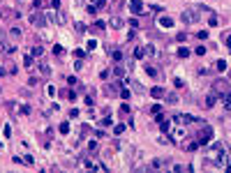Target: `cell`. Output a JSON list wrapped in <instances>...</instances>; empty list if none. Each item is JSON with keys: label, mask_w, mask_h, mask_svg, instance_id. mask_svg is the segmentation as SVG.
<instances>
[{"label": "cell", "mask_w": 231, "mask_h": 173, "mask_svg": "<svg viewBox=\"0 0 231 173\" xmlns=\"http://www.w3.org/2000/svg\"><path fill=\"white\" fill-rule=\"evenodd\" d=\"M199 12H201V7L196 5V7H189V9H185L183 14H180V19H183V23H196L199 21Z\"/></svg>", "instance_id": "cell-1"}, {"label": "cell", "mask_w": 231, "mask_h": 173, "mask_svg": "<svg viewBox=\"0 0 231 173\" xmlns=\"http://www.w3.org/2000/svg\"><path fill=\"white\" fill-rule=\"evenodd\" d=\"M213 92L215 95H226V92H231V83L226 79H215L213 81Z\"/></svg>", "instance_id": "cell-2"}, {"label": "cell", "mask_w": 231, "mask_h": 173, "mask_svg": "<svg viewBox=\"0 0 231 173\" xmlns=\"http://www.w3.org/2000/svg\"><path fill=\"white\" fill-rule=\"evenodd\" d=\"M30 23H32L35 28H44V26L49 23V16L42 14V12H35V14L30 16Z\"/></svg>", "instance_id": "cell-3"}, {"label": "cell", "mask_w": 231, "mask_h": 173, "mask_svg": "<svg viewBox=\"0 0 231 173\" xmlns=\"http://www.w3.org/2000/svg\"><path fill=\"white\" fill-rule=\"evenodd\" d=\"M164 166H171V159H167V157L152 159V162H150V166H148V168H164Z\"/></svg>", "instance_id": "cell-4"}, {"label": "cell", "mask_w": 231, "mask_h": 173, "mask_svg": "<svg viewBox=\"0 0 231 173\" xmlns=\"http://www.w3.org/2000/svg\"><path fill=\"white\" fill-rule=\"evenodd\" d=\"M130 12L132 14H143V2L141 0H132L130 2Z\"/></svg>", "instance_id": "cell-5"}, {"label": "cell", "mask_w": 231, "mask_h": 173, "mask_svg": "<svg viewBox=\"0 0 231 173\" xmlns=\"http://www.w3.org/2000/svg\"><path fill=\"white\" fill-rule=\"evenodd\" d=\"M210 136H213V129H210V127H206V129L199 134V139H196V141H199V146H201V143H208Z\"/></svg>", "instance_id": "cell-6"}, {"label": "cell", "mask_w": 231, "mask_h": 173, "mask_svg": "<svg viewBox=\"0 0 231 173\" xmlns=\"http://www.w3.org/2000/svg\"><path fill=\"white\" fill-rule=\"evenodd\" d=\"M157 23H160L162 28H171V26H173V19H171V16H167V14H162V16L157 19Z\"/></svg>", "instance_id": "cell-7"}, {"label": "cell", "mask_w": 231, "mask_h": 173, "mask_svg": "<svg viewBox=\"0 0 231 173\" xmlns=\"http://www.w3.org/2000/svg\"><path fill=\"white\" fill-rule=\"evenodd\" d=\"M0 16H2V19H16V16H19V12H12V9H0Z\"/></svg>", "instance_id": "cell-8"}, {"label": "cell", "mask_w": 231, "mask_h": 173, "mask_svg": "<svg viewBox=\"0 0 231 173\" xmlns=\"http://www.w3.org/2000/svg\"><path fill=\"white\" fill-rule=\"evenodd\" d=\"M109 26L118 30V28H123V19H120V16H113V19H111V23H109Z\"/></svg>", "instance_id": "cell-9"}, {"label": "cell", "mask_w": 231, "mask_h": 173, "mask_svg": "<svg viewBox=\"0 0 231 173\" xmlns=\"http://www.w3.org/2000/svg\"><path fill=\"white\" fill-rule=\"evenodd\" d=\"M104 28H106V23H104V21H97L93 28H90V32H102Z\"/></svg>", "instance_id": "cell-10"}, {"label": "cell", "mask_w": 231, "mask_h": 173, "mask_svg": "<svg viewBox=\"0 0 231 173\" xmlns=\"http://www.w3.org/2000/svg\"><path fill=\"white\" fill-rule=\"evenodd\" d=\"M16 51V46H14V44H2V53H7V56H12V53H14Z\"/></svg>", "instance_id": "cell-11"}, {"label": "cell", "mask_w": 231, "mask_h": 173, "mask_svg": "<svg viewBox=\"0 0 231 173\" xmlns=\"http://www.w3.org/2000/svg\"><path fill=\"white\" fill-rule=\"evenodd\" d=\"M164 97H167V104H178V95H173V92H169V95H164Z\"/></svg>", "instance_id": "cell-12"}, {"label": "cell", "mask_w": 231, "mask_h": 173, "mask_svg": "<svg viewBox=\"0 0 231 173\" xmlns=\"http://www.w3.org/2000/svg\"><path fill=\"white\" fill-rule=\"evenodd\" d=\"M215 99H217V95H215V92H210L208 97H206V106H208V109H210V106H215Z\"/></svg>", "instance_id": "cell-13"}, {"label": "cell", "mask_w": 231, "mask_h": 173, "mask_svg": "<svg viewBox=\"0 0 231 173\" xmlns=\"http://www.w3.org/2000/svg\"><path fill=\"white\" fill-rule=\"evenodd\" d=\"M146 72H148V76H160V72H157V67H152V65H146Z\"/></svg>", "instance_id": "cell-14"}, {"label": "cell", "mask_w": 231, "mask_h": 173, "mask_svg": "<svg viewBox=\"0 0 231 173\" xmlns=\"http://www.w3.org/2000/svg\"><path fill=\"white\" fill-rule=\"evenodd\" d=\"M143 56H146V49H143V46H137V49H134V58H137V60H141Z\"/></svg>", "instance_id": "cell-15"}, {"label": "cell", "mask_w": 231, "mask_h": 173, "mask_svg": "<svg viewBox=\"0 0 231 173\" xmlns=\"http://www.w3.org/2000/svg\"><path fill=\"white\" fill-rule=\"evenodd\" d=\"M217 23H220V16H217V14H210L208 16V26H217Z\"/></svg>", "instance_id": "cell-16"}, {"label": "cell", "mask_w": 231, "mask_h": 173, "mask_svg": "<svg viewBox=\"0 0 231 173\" xmlns=\"http://www.w3.org/2000/svg\"><path fill=\"white\" fill-rule=\"evenodd\" d=\"M150 95H152V97H164L167 92H164L162 88H152V90H150Z\"/></svg>", "instance_id": "cell-17"}, {"label": "cell", "mask_w": 231, "mask_h": 173, "mask_svg": "<svg viewBox=\"0 0 231 173\" xmlns=\"http://www.w3.org/2000/svg\"><path fill=\"white\" fill-rule=\"evenodd\" d=\"M187 56H189V49L187 46H180L178 49V58H187Z\"/></svg>", "instance_id": "cell-18"}, {"label": "cell", "mask_w": 231, "mask_h": 173, "mask_svg": "<svg viewBox=\"0 0 231 173\" xmlns=\"http://www.w3.org/2000/svg\"><path fill=\"white\" fill-rule=\"evenodd\" d=\"M9 35L12 37H21L23 32H21V28H9Z\"/></svg>", "instance_id": "cell-19"}, {"label": "cell", "mask_w": 231, "mask_h": 173, "mask_svg": "<svg viewBox=\"0 0 231 173\" xmlns=\"http://www.w3.org/2000/svg\"><path fill=\"white\" fill-rule=\"evenodd\" d=\"M215 67H217V72H226V63H224V60H217Z\"/></svg>", "instance_id": "cell-20"}, {"label": "cell", "mask_w": 231, "mask_h": 173, "mask_svg": "<svg viewBox=\"0 0 231 173\" xmlns=\"http://www.w3.org/2000/svg\"><path fill=\"white\" fill-rule=\"evenodd\" d=\"M32 56H44V46H35L32 49Z\"/></svg>", "instance_id": "cell-21"}, {"label": "cell", "mask_w": 231, "mask_h": 173, "mask_svg": "<svg viewBox=\"0 0 231 173\" xmlns=\"http://www.w3.org/2000/svg\"><path fill=\"white\" fill-rule=\"evenodd\" d=\"M32 65V56H23V67H30Z\"/></svg>", "instance_id": "cell-22"}, {"label": "cell", "mask_w": 231, "mask_h": 173, "mask_svg": "<svg viewBox=\"0 0 231 173\" xmlns=\"http://www.w3.org/2000/svg\"><path fill=\"white\" fill-rule=\"evenodd\" d=\"M123 74H125V69H123V67H118V65H116V67H113V76H123Z\"/></svg>", "instance_id": "cell-23"}, {"label": "cell", "mask_w": 231, "mask_h": 173, "mask_svg": "<svg viewBox=\"0 0 231 173\" xmlns=\"http://www.w3.org/2000/svg\"><path fill=\"white\" fill-rule=\"evenodd\" d=\"M69 132V122H60V134H67Z\"/></svg>", "instance_id": "cell-24"}, {"label": "cell", "mask_w": 231, "mask_h": 173, "mask_svg": "<svg viewBox=\"0 0 231 173\" xmlns=\"http://www.w3.org/2000/svg\"><path fill=\"white\" fill-rule=\"evenodd\" d=\"M194 53H196V56H206V46H204V44H201V46H196Z\"/></svg>", "instance_id": "cell-25"}, {"label": "cell", "mask_w": 231, "mask_h": 173, "mask_svg": "<svg viewBox=\"0 0 231 173\" xmlns=\"http://www.w3.org/2000/svg\"><path fill=\"white\" fill-rule=\"evenodd\" d=\"M111 56H113V60H116V63H120V60H123V53H120V51H113Z\"/></svg>", "instance_id": "cell-26"}, {"label": "cell", "mask_w": 231, "mask_h": 173, "mask_svg": "<svg viewBox=\"0 0 231 173\" xmlns=\"http://www.w3.org/2000/svg\"><path fill=\"white\" fill-rule=\"evenodd\" d=\"M53 53H56V56H63V53H65V49L60 46V44H58V46H53Z\"/></svg>", "instance_id": "cell-27"}, {"label": "cell", "mask_w": 231, "mask_h": 173, "mask_svg": "<svg viewBox=\"0 0 231 173\" xmlns=\"http://www.w3.org/2000/svg\"><path fill=\"white\" fill-rule=\"evenodd\" d=\"M123 132H125V125H116L113 127V134H123Z\"/></svg>", "instance_id": "cell-28"}, {"label": "cell", "mask_w": 231, "mask_h": 173, "mask_svg": "<svg viewBox=\"0 0 231 173\" xmlns=\"http://www.w3.org/2000/svg\"><path fill=\"white\" fill-rule=\"evenodd\" d=\"M160 127H162V132H167L169 127H171V122H169V120H162V122H160Z\"/></svg>", "instance_id": "cell-29"}, {"label": "cell", "mask_w": 231, "mask_h": 173, "mask_svg": "<svg viewBox=\"0 0 231 173\" xmlns=\"http://www.w3.org/2000/svg\"><path fill=\"white\" fill-rule=\"evenodd\" d=\"M95 150H97V141H90L88 143V152H95Z\"/></svg>", "instance_id": "cell-30"}, {"label": "cell", "mask_w": 231, "mask_h": 173, "mask_svg": "<svg viewBox=\"0 0 231 173\" xmlns=\"http://www.w3.org/2000/svg\"><path fill=\"white\" fill-rule=\"evenodd\" d=\"M150 113H162V106H160V104H152V109H150Z\"/></svg>", "instance_id": "cell-31"}, {"label": "cell", "mask_w": 231, "mask_h": 173, "mask_svg": "<svg viewBox=\"0 0 231 173\" xmlns=\"http://www.w3.org/2000/svg\"><path fill=\"white\" fill-rule=\"evenodd\" d=\"M2 134H5V139H7V136L12 134V127H9V125H5V127H2Z\"/></svg>", "instance_id": "cell-32"}, {"label": "cell", "mask_w": 231, "mask_h": 173, "mask_svg": "<svg viewBox=\"0 0 231 173\" xmlns=\"http://www.w3.org/2000/svg\"><path fill=\"white\" fill-rule=\"evenodd\" d=\"M176 39H178V42H185V39H187V35H185V32H178V35H176Z\"/></svg>", "instance_id": "cell-33"}, {"label": "cell", "mask_w": 231, "mask_h": 173, "mask_svg": "<svg viewBox=\"0 0 231 173\" xmlns=\"http://www.w3.org/2000/svg\"><path fill=\"white\" fill-rule=\"evenodd\" d=\"M83 56H86V53H83V51H79V49L74 51V58H76V60H81V58H83Z\"/></svg>", "instance_id": "cell-34"}, {"label": "cell", "mask_w": 231, "mask_h": 173, "mask_svg": "<svg viewBox=\"0 0 231 173\" xmlns=\"http://www.w3.org/2000/svg\"><path fill=\"white\" fill-rule=\"evenodd\" d=\"M97 9H100L97 5H88V12H90V14H97Z\"/></svg>", "instance_id": "cell-35"}, {"label": "cell", "mask_w": 231, "mask_h": 173, "mask_svg": "<svg viewBox=\"0 0 231 173\" xmlns=\"http://www.w3.org/2000/svg\"><path fill=\"white\" fill-rule=\"evenodd\" d=\"M86 30H88V28H86L83 23H76V32H86Z\"/></svg>", "instance_id": "cell-36"}, {"label": "cell", "mask_w": 231, "mask_h": 173, "mask_svg": "<svg viewBox=\"0 0 231 173\" xmlns=\"http://www.w3.org/2000/svg\"><path fill=\"white\" fill-rule=\"evenodd\" d=\"M100 125H102V127H109V125H111V118H102Z\"/></svg>", "instance_id": "cell-37"}, {"label": "cell", "mask_w": 231, "mask_h": 173, "mask_svg": "<svg viewBox=\"0 0 231 173\" xmlns=\"http://www.w3.org/2000/svg\"><path fill=\"white\" fill-rule=\"evenodd\" d=\"M196 37H199V39H206V37H208V32H206V30H199V32H196Z\"/></svg>", "instance_id": "cell-38"}, {"label": "cell", "mask_w": 231, "mask_h": 173, "mask_svg": "<svg viewBox=\"0 0 231 173\" xmlns=\"http://www.w3.org/2000/svg\"><path fill=\"white\" fill-rule=\"evenodd\" d=\"M19 111H21V115H28V113H30V106H21Z\"/></svg>", "instance_id": "cell-39"}, {"label": "cell", "mask_w": 231, "mask_h": 173, "mask_svg": "<svg viewBox=\"0 0 231 173\" xmlns=\"http://www.w3.org/2000/svg\"><path fill=\"white\" fill-rule=\"evenodd\" d=\"M120 97L123 99H130V90H120Z\"/></svg>", "instance_id": "cell-40"}, {"label": "cell", "mask_w": 231, "mask_h": 173, "mask_svg": "<svg viewBox=\"0 0 231 173\" xmlns=\"http://www.w3.org/2000/svg\"><path fill=\"white\" fill-rule=\"evenodd\" d=\"M39 72H42V74H49V72H51V69H49L46 65H39Z\"/></svg>", "instance_id": "cell-41"}, {"label": "cell", "mask_w": 231, "mask_h": 173, "mask_svg": "<svg viewBox=\"0 0 231 173\" xmlns=\"http://www.w3.org/2000/svg\"><path fill=\"white\" fill-rule=\"evenodd\" d=\"M120 113H125V115H127V113H130V106H127V104H123V106H120Z\"/></svg>", "instance_id": "cell-42"}, {"label": "cell", "mask_w": 231, "mask_h": 173, "mask_svg": "<svg viewBox=\"0 0 231 173\" xmlns=\"http://www.w3.org/2000/svg\"><path fill=\"white\" fill-rule=\"evenodd\" d=\"M2 74H5V69H2V67H0V76H2Z\"/></svg>", "instance_id": "cell-43"}, {"label": "cell", "mask_w": 231, "mask_h": 173, "mask_svg": "<svg viewBox=\"0 0 231 173\" xmlns=\"http://www.w3.org/2000/svg\"><path fill=\"white\" fill-rule=\"evenodd\" d=\"M229 76H231V69H229Z\"/></svg>", "instance_id": "cell-44"}, {"label": "cell", "mask_w": 231, "mask_h": 173, "mask_svg": "<svg viewBox=\"0 0 231 173\" xmlns=\"http://www.w3.org/2000/svg\"><path fill=\"white\" fill-rule=\"evenodd\" d=\"M113 2H118V0H113Z\"/></svg>", "instance_id": "cell-45"}]
</instances>
